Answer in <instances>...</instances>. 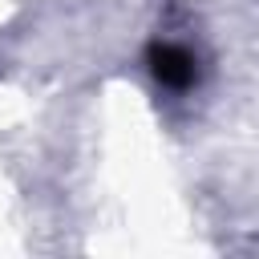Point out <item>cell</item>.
<instances>
[{"mask_svg": "<svg viewBox=\"0 0 259 259\" xmlns=\"http://www.w3.org/2000/svg\"><path fill=\"white\" fill-rule=\"evenodd\" d=\"M146 65H150L154 81L166 85V89H190V85L198 81V61H194V53H190L186 45H174V40L150 45Z\"/></svg>", "mask_w": 259, "mask_h": 259, "instance_id": "1", "label": "cell"}]
</instances>
